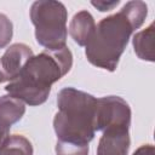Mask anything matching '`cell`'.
Listing matches in <instances>:
<instances>
[{"label":"cell","instance_id":"obj_1","mask_svg":"<svg viewBox=\"0 0 155 155\" xmlns=\"http://www.w3.org/2000/svg\"><path fill=\"white\" fill-rule=\"evenodd\" d=\"M73 65V54L68 46L59 50H45L33 56L21 74L10 81L6 92L29 105H40L46 102L51 86L65 74Z\"/></svg>","mask_w":155,"mask_h":155},{"label":"cell","instance_id":"obj_2","mask_svg":"<svg viewBox=\"0 0 155 155\" xmlns=\"http://www.w3.org/2000/svg\"><path fill=\"white\" fill-rule=\"evenodd\" d=\"M57 107L53 128L58 140L88 144L96 132L97 98L74 87H65L58 92Z\"/></svg>","mask_w":155,"mask_h":155},{"label":"cell","instance_id":"obj_3","mask_svg":"<svg viewBox=\"0 0 155 155\" xmlns=\"http://www.w3.org/2000/svg\"><path fill=\"white\" fill-rule=\"evenodd\" d=\"M133 30L121 11L103 18L96 25L94 34L86 45L87 61L94 67L114 71Z\"/></svg>","mask_w":155,"mask_h":155},{"label":"cell","instance_id":"obj_4","mask_svg":"<svg viewBox=\"0 0 155 155\" xmlns=\"http://www.w3.org/2000/svg\"><path fill=\"white\" fill-rule=\"evenodd\" d=\"M67 8L59 1L40 0L30 7V19L35 27V38L46 50H59L67 42Z\"/></svg>","mask_w":155,"mask_h":155},{"label":"cell","instance_id":"obj_5","mask_svg":"<svg viewBox=\"0 0 155 155\" xmlns=\"http://www.w3.org/2000/svg\"><path fill=\"white\" fill-rule=\"evenodd\" d=\"M131 126V108L128 103L119 96H107L97 98L94 128L104 131L111 127L128 128Z\"/></svg>","mask_w":155,"mask_h":155},{"label":"cell","instance_id":"obj_6","mask_svg":"<svg viewBox=\"0 0 155 155\" xmlns=\"http://www.w3.org/2000/svg\"><path fill=\"white\" fill-rule=\"evenodd\" d=\"M33 56L31 48L25 44L17 42L7 47L0 58V73L4 82L16 79Z\"/></svg>","mask_w":155,"mask_h":155},{"label":"cell","instance_id":"obj_7","mask_svg":"<svg viewBox=\"0 0 155 155\" xmlns=\"http://www.w3.org/2000/svg\"><path fill=\"white\" fill-rule=\"evenodd\" d=\"M128 128L111 127L103 131L99 139L97 155H127L130 150Z\"/></svg>","mask_w":155,"mask_h":155},{"label":"cell","instance_id":"obj_8","mask_svg":"<svg viewBox=\"0 0 155 155\" xmlns=\"http://www.w3.org/2000/svg\"><path fill=\"white\" fill-rule=\"evenodd\" d=\"M96 30V23L92 15L82 10L74 15L69 24V34L79 46H86Z\"/></svg>","mask_w":155,"mask_h":155},{"label":"cell","instance_id":"obj_9","mask_svg":"<svg viewBox=\"0 0 155 155\" xmlns=\"http://www.w3.org/2000/svg\"><path fill=\"white\" fill-rule=\"evenodd\" d=\"M25 113V105L22 101L6 94L0 97V125L11 128L13 124L19 121Z\"/></svg>","mask_w":155,"mask_h":155},{"label":"cell","instance_id":"obj_10","mask_svg":"<svg viewBox=\"0 0 155 155\" xmlns=\"http://www.w3.org/2000/svg\"><path fill=\"white\" fill-rule=\"evenodd\" d=\"M154 35H155V24L154 22L150 23V25L142 31H138L134 34L132 42L134 47V52L138 56V58L143 61L154 62Z\"/></svg>","mask_w":155,"mask_h":155},{"label":"cell","instance_id":"obj_11","mask_svg":"<svg viewBox=\"0 0 155 155\" xmlns=\"http://www.w3.org/2000/svg\"><path fill=\"white\" fill-rule=\"evenodd\" d=\"M0 155H33V145L24 136L12 134L1 147Z\"/></svg>","mask_w":155,"mask_h":155},{"label":"cell","instance_id":"obj_12","mask_svg":"<svg viewBox=\"0 0 155 155\" xmlns=\"http://www.w3.org/2000/svg\"><path fill=\"white\" fill-rule=\"evenodd\" d=\"M130 21L133 29H138L142 27V24L145 21V17L148 15V6L143 1H128L126 5L120 10Z\"/></svg>","mask_w":155,"mask_h":155},{"label":"cell","instance_id":"obj_13","mask_svg":"<svg viewBox=\"0 0 155 155\" xmlns=\"http://www.w3.org/2000/svg\"><path fill=\"white\" fill-rule=\"evenodd\" d=\"M56 155H88V144L57 140Z\"/></svg>","mask_w":155,"mask_h":155},{"label":"cell","instance_id":"obj_14","mask_svg":"<svg viewBox=\"0 0 155 155\" xmlns=\"http://www.w3.org/2000/svg\"><path fill=\"white\" fill-rule=\"evenodd\" d=\"M13 34V25L8 17L4 13H0V48L6 47Z\"/></svg>","mask_w":155,"mask_h":155},{"label":"cell","instance_id":"obj_15","mask_svg":"<svg viewBox=\"0 0 155 155\" xmlns=\"http://www.w3.org/2000/svg\"><path fill=\"white\" fill-rule=\"evenodd\" d=\"M91 4L94 7H97L101 12H105V11L113 10L115 6H117L120 4V1L119 0H116V1H92Z\"/></svg>","mask_w":155,"mask_h":155},{"label":"cell","instance_id":"obj_16","mask_svg":"<svg viewBox=\"0 0 155 155\" xmlns=\"http://www.w3.org/2000/svg\"><path fill=\"white\" fill-rule=\"evenodd\" d=\"M132 155H154V147L151 144H144L139 147Z\"/></svg>","mask_w":155,"mask_h":155},{"label":"cell","instance_id":"obj_17","mask_svg":"<svg viewBox=\"0 0 155 155\" xmlns=\"http://www.w3.org/2000/svg\"><path fill=\"white\" fill-rule=\"evenodd\" d=\"M8 137H10V128L0 125V149L5 144V142L8 139Z\"/></svg>","mask_w":155,"mask_h":155},{"label":"cell","instance_id":"obj_18","mask_svg":"<svg viewBox=\"0 0 155 155\" xmlns=\"http://www.w3.org/2000/svg\"><path fill=\"white\" fill-rule=\"evenodd\" d=\"M0 82H4V79H2V76H1V73H0Z\"/></svg>","mask_w":155,"mask_h":155}]
</instances>
